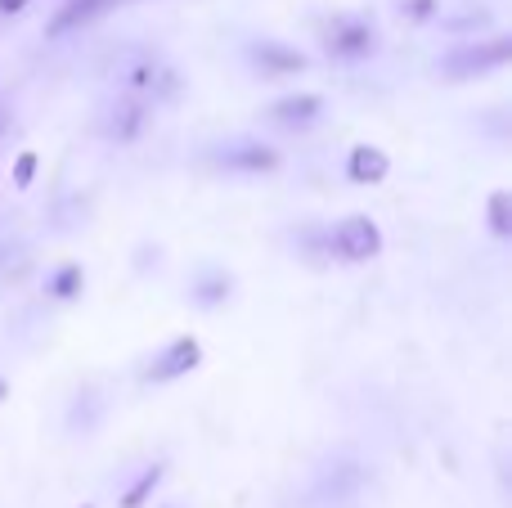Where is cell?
I'll use <instances>...</instances> for the list:
<instances>
[{"label": "cell", "mask_w": 512, "mask_h": 508, "mask_svg": "<svg viewBox=\"0 0 512 508\" xmlns=\"http://www.w3.org/2000/svg\"><path fill=\"white\" fill-rule=\"evenodd\" d=\"M198 365H203V342L176 338V342H167V351H162L149 369H144V383H176V378L194 374Z\"/></svg>", "instance_id": "cell-3"}, {"label": "cell", "mask_w": 512, "mask_h": 508, "mask_svg": "<svg viewBox=\"0 0 512 508\" xmlns=\"http://www.w3.org/2000/svg\"><path fill=\"white\" fill-rule=\"evenodd\" d=\"M490 230H495L499 239H512V194L508 189L490 194Z\"/></svg>", "instance_id": "cell-13"}, {"label": "cell", "mask_w": 512, "mask_h": 508, "mask_svg": "<svg viewBox=\"0 0 512 508\" xmlns=\"http://www.w3.org/2000/svg\"><path fill=\"white\" fill-rule=\"evenodd\" d=\"M36 167H41V158H36V153H18V162H14V185H18V189L32 185Z\"/></svg>", "instance_id": "cell-15"}, {"label": "cell", "mask_w": 512, "mask_h": 508, "mask_svg": "<svg viewBox=\"0 0 512 508\" xmlns=\"http://www.w3.org/2000/svg\"><path fill=\"white\" fill-rule=\"evenodd\" d=\"M324 45L337 59H364V54H373V27L364 23V18H337V23L328 27Z\"/></svg>", "instance_id": "cell-6"}, {"label": "cell", "mask_w": 512, "mask_h": 508, "mask_svg": "<svg viewBox=\"0 0 512 508\" xmlns=\"http://www.w3.org/2000/svg\"><path fill=\"white\" fill-rule=\"evenodd\" d=\"M144 122H149V113H144V104L140 99H122V104L108 113V122H104V135L108 140H135V135L144 131Z\"/></svg>", "instance_id": "cell-10"}, {"label": "cell", "mask_w": 512, "mask_h": 508, "mask_svg": "<svg viewBox=\"0 0 512 508\" xmlns=\"http://www.w3.org/2000/svg\"><path fill=\"white\" fill-rule=\"evenodd\" d=\"M248 54H252L256 68H261V77H288V72L306 68V54L288 50V45H279V41H256Z\"/></svg>", "instance_id": "cell-7"}, {"label": "cell", "mask_w": 512, "mask_h": 508, "mask_svg": "<svg viewBox=\"0 0 512 508\" xmlns=\"http://www.w3.org/2000/svg\"><path fill=\"white\" fill-rule=\"evenodd\" d=\"M230 288H234V279L225 275V270H207V275L194 284V302L198 306H221L225 297H230Z\"/></svg>", "instance_id": "cell-11"}, {"label": "cell", "mask_w": 512, "mask_h": 508, "mask_svg": "<svg viewBox=\"0 0 512 508\" xmlns=\"http://www.w3.org/2000/svg\"><path fill=\"white\" fill-rule=\"evenodd\" d=\"M319 113H324V99L315 95V90H297V95H283L270 104V122L283 126V131H306V126L319 122Z\"/></svg>", "instance_id": "cell-5"}, {"label": "cell", "mask_w": 512, "mask_h": 508, "mask_svg": "<svg viewBox=\"0 0 512 508\" xmlns=\"http://www.w3.org/2000/svg\"><path fill=\"white\" fill-rule=\"evenodd\" d=\"M387 171H391V158L378 144H355L351 158H346V176H351L355 185H382Z\"/></svg>", "instance_id": "cell-8"}, {"label": "cell", "mask_w": 512, "mask_h": 508, "mask_svg": "<svg viewBox=\"0 0 512 508\" xmlns=\"http://www.w3.org/2000/svg\"><path fill=\"white\" fill-rule=\"evenodd\" d=\"M409 14H414V18H432V0H409Z\"/></svg>", "instance_id": "cell-16"}, {"label": "cell", "mask_w": 512, "mask_h": 508, "mask_svg": "<svg viewBox=\"0 0 512 508\" xmlns=\"http://www.w3.org/2000/svg\"><path fill=\"white\" fill-rule=\"evenodd\" d=\"M122 0H68V5L54 14V23H50V36H68V32H77V27H86V23H95V18H104L108 9H117Z\"/></svg>", "instance_id": "cell-9"}, {"label": "cell", "mask_w": 512, "mask_h": 508, "mask_svg": "<svg viewBox=\"0 0 512 508\" xmlns=\"http://www.w3.org/2000/svg\"><path fill=\"white\" fill-rule=\"evenodd\" d=\"M158 482H162V468H158V464H153V468H144V473H140V482H135L131 491L122 495V508H144V500H149V495H153V486H158Z\"/></svg>", "instance_id": "cell-14"}, {"label": "cell", "mask_w": 512, "mask_h": 508, "mask_svg": "<svg viewBox=\"0 0 512 508\" xmlns=\"http://www.w3.org/2000/svg\"><path fill=\"white\" fill-rule=\"evenodd\" d=\"M23 5H27V0H0V14H18Z\"/></svg>", "instance_id": "cell-17"}, {"label": "cell", "mask_w": 512, "mask_h": 508, "mask_svg": "<svg viewBox=\"0 0 512 508\" xmlns=\"http://www.w3.org/2000/svg\"><path fill=\"white\" fill-rule=\"evenodd\" d=\"M306 239L319 243V248H324L328 257H337V261H373L382 252V230L369 221V216H346L337 230L306 234Z\"/></svg>", "instance_id": "cell-1"}, {"label": "cell", "mask_w": 512, "mask_h": 508, "mask_svg": "<svg viewBox=\"0 0 512 508\" xmlns=\"http://www.w3.org/2000/svg\"><path fill=\"white\" fill-rule=\"evenodd\" d=\"M81 284H86V275H81V266H63L50 275V297H59V302H72V297L81 293Z\"/></svg>", "instance_id": "cell-12"}, {"label": "cell", "mask_w": 512, "mask_h": 508, "mask_svg": "<svg viewBox=\"0 0 512 508\" xmlns=\"http://www.w3.org/2000/svg\"><path fill=\"white\" fill-rule=\"evenodd\" d=\"M216 167L239 171V176H261V171L279 167V153L261 140H239V144H225V149L216 153Z\"/></svg>", "instance_id": "cell-4"}, {"label": "cell", "mask_w": 512, "mask_h": 508, "mask_svg": "<svg viewBox=\"0 0 512 508\" xmlns=\"http://www.w3.org/2000/svg\"><path fill=\"white\" fill-rule=\"evenodd\" d=\"M508 59H512V41L508 36H490V41H468L454 54H445L441 72L445 81H468V77H486V72L504 68Z\"/></svg>", "instance_id": "cell-2"}]
</instances>
